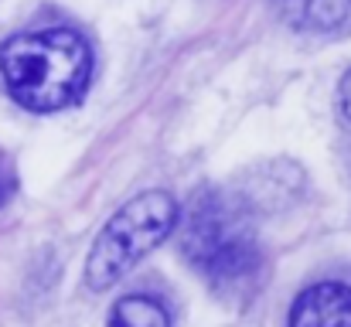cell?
I'll return each mask as SVG.
<instances>
[{
	"label": "cell",
	"instance_id": "obj_3",
	"mask_svg": "<svg viewBox=\"0 0 351 327\" xmlns=\"http://www.w3.org/2000/svg\"><path fill=\"white\" fill-rule=\"evenodd\" d=\"M174 221H178V202L167 191H143L133 202H126L93 242L86 263L89 290L117 287L150 249H157L171 235Z\"/></svg>",
	"mask_w": 351,
	"mask_h": 327
},
{
	"label": "cell",
	"instance_id": "obj_7",
	"mask_svg": "<svg viewBox=\"0 0 351 327\" xmlns=\"http://www.w3.org/2000/svg\"><path fill=\"white\" fill-rule=\"evenodd\" d=\"M338 109H341L345 123L351 126V69L341 75V86H338Z\"/></svg>",
	"mask_w": 351,
	"mask_h": 327
},
{
	"label": "cell",
	"instance_id": "obj_4",
	"mask_svg": "<svg viewBox=\"0 0 351 327\" xmlns=\"http://www.w3.org/2000/svg\"><path fill=\"white\" fill-rule=\"evenodd\" d=\"M290 327H351V287L317 283L304 290L290 311Z\"/></svg>",
	"mask_w": 351,
	"mask_h": 327
},
{
	"label": "cell",
	"instance_id": "obj_5",
	"mask_svg": "<svg viewBox=\"0 0 351 327\" xmlns=\"http://www.w3.org/2000/svg\"><path fill=\"white\" fill-rule=\"evenodd\" d=\"M290 27L307 34L351 31V0H276Z\"/></svg>",
	"mask_w": 351,
	"mask_h": 327
},
{
	"label": "cell",
	"instance_id": "obj_8",
	"mask_svg": "<svg viewBox=\"0 0 351 327\" xmlns=\"http://www.w3.org/2000/svg\"><path fill=\"white\" fill-rule=\"evenodd\" d=\"M14 188H17V181H14V174H10V167L7 164H0V208L10 202V195H14Z\"/></svg>",
	"mask_w": 351,
	"mask_h": 327
},
{
	"label": "cell",
	"instance_id": "obj_6",
	"mask_svg": "<svg viewBox=\"0 0 351 327\" xmlns=\"http://www.w3.org/2000/svg\"><path fill=\"white\" fill-rule=\"evenodd\" d=\"M110 327H171V317L160 300H154L147 293H133V297H123L113 307Z\"/></svg>",
	"mask_w": 351,
	"mask_h": 327
},
{
	"label": "cell",
	"instance_id": "obj_2",
	"mask_svg": "<svg viewBox=\"0 0 351 327\" xmlns=\"http://www.w3.org/2000/svg\"><path fill=\"white\" fill-rule=\"evenodd\" d=\"M181 249L188 263L219 290L252 283L263 263L249 215L219 191H208L191 205L181 228Z\"/></svg>",
	"mask_w": 351,
	"mask_h": 327
},
{
	"label": "cell",
	"instance_id": "obj_1",
	"mask_svg": "<svg viewBox=\"0 0 351 327\" xmlns=\"http://www.w3.org/2000/svg\"><path fill=\"white\" fill-rule=\"evenodd\" d=\"M0 75L21 106L65 109L82 99L93 79V51L72 27L24 31L0 45Z\"/></svg>",
	"mask_w": 351,
	"mask_h": 327
}]
</instances>
